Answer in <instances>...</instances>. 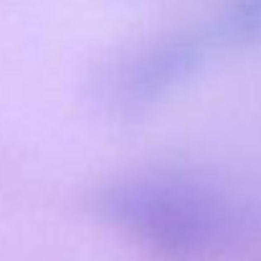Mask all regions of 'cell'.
Instances as JSON below:
<instances>
[{
	"label": "cell",
	"mask_w": 261,
	"mask_h": 261,
	"mask_svg": "<svg viewBox=\"0 0 261 261\" xmlns=\"http://www.w3.org/2000/svg\"><path fill=\"white\" fill-rule=\"evenodd\" d=\"M94 216L165 259H195L228 233L226 200L205 182L177 173L117 177L89 198Z\"/></svg>",
	"instance_id": "cell-1"
},
{
	"label": "cell",
	"mask_w": 261,
	"mask_h": 261,
	"mask_svg": "<svg viewBox=\"0 0 261 261\" xmlns=\"http://www.w3.org/2000/svg\"><path fill=\"white\" fill-rule=\"evenodd\" d=\"M208 51L205 36L175 33L122 59L104 76V99L119 112H142L188 82Z\"/></svg>",
	"instance_id": "cell-2"
},
{
	"label": "cell",
	"mask_w": 261,
	"mask_h": 261,
	"mask_svg": "<svg viewBox=\"0 0 261 261\" xmlns=\"http://www.w3.org/2000/svg\"><path fill=\"white\" fill-rule=\"evenodd\" d=\"M221 38L231 46L261 43V0H233L221 20Z\"/></svg>",
	"instance_id": "cell-3"
}]
</instances>
